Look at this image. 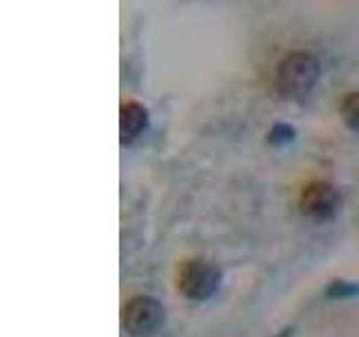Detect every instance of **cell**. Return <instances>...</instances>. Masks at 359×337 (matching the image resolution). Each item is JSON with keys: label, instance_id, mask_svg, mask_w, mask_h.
I'll list each match as a JSON object with an SVG mask.
<instances>
[{"label": "cell", "instance_id": "cell-1", "mask_svg": "<svg viewBox=\"0 0 359 337\" xmlns=\"http://www.w3.org/2000/svg\"><path fill=\"white\" fill-rule=\"evenodd\" d=\"M319 81V61L308 52H292L276 70L278 93L290 99L306 97Z\"/></svg>", "mask_w": 359, "mask_h": 337}, {"label": "cell", "instance_id": "cell-2", "mask_svg": "<svg viewBox=\"0 0 359 337\" xmlns=\"http://www.w3.org/2000/svg\"><path fill=\"white\" fill-rule=\"evenodd\" d=\"M222 272L207 258H191L177 275V290L191 301H207L220 288Z\"/></svg>", "mask_w": 359, "mask_h": 337}, {"label": "cell", "instance_id": "cell-3", "mask_svg": "<svg viewBox=\"0 0 359 337\" xmlns=\"http://www.w3.org/2000/svg\"><path fill=\"white\" fill-rule=\"evenodd\" d=\"M121 324L133 337H151L162 329L164 308L153 297H135L123 308Z\"/></svg>", "mask_w": 359, "mask_h": 337}, {"label": "cell", "instance_id": "cell-4", "mask_svg": "<svg viewBox=\"0 0 359 337\" xmlns=\"http://www.w3.org/2000/svg\"><path fill=\"white\" fill-rule=\"evenodd\" d=\"M339 191L328 183H312L301 191L299 207L312 220H330L339 209Z\"/></svg>", "mask_w": 359, "mask_h": 337}, {"label": "cell", "instance_id": "cell-5", "mask_svg": "<svg viewBox=\"0 0 359 337\" xmlns=\"http://www.w3.org/2000/svg\"><path fill=\"white\" fill-rule=\"evenodd\" d=\"M146 128H149V110H146L142 104H135V101H128V104H123L121 106V112H119V135H121V144L128 146L135 140H140Z\"/></svg>", "mask_w": 359, "mask_h": 337}, {"label": "cell", "instance_id": "cell-6", "mask_svg": "<svg viewBox=\"0 0 359 337\" xmlns=\"http://www.w3.org/2000/svg\"><path fill=\"white\" fill-rule=\"evenodd\" d=\"M339 112H341V119H344L346 126L355 133H359V93L346 95L341 106H339Z\"/></svg>", "mask_w": 359, "mask_h": 337}, {"label": "cell", "instance_id": "cell-7", "mask_svg": "<svg viewBox=\"0 0 359 337\" xmlns=\"http://www.w3.org/2000/svg\"><path fill=\"white\" fill-rule=\"evenodd\" d=\"M325 297L328 299H353L359 297V284L346 279H334L332 284L325 288Z\"/></svg>", "mask_w": 359, "mask_h": 337}, {"label": "cell", "instance_id": "cell-8", "mask_svg": "<svg viewBox=\"0 0 359 337\" xmlns=\"http://www.w3.org/2000/svg\"><path fill=\"white\" fill-rule=\"evenodd\" d=\"M297 138V131L287 126V124H274L272 131L267 135V144L269 146H276V149H283L290 142H294Z\"/></svg>", "mask_w": 359, "mask_h": 337}]
</instances>
